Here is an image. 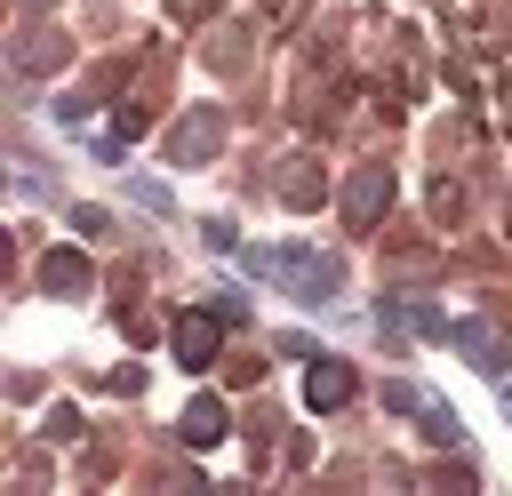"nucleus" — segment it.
<instances>
[{"instance_id":"nucleus-5","label":"nucleus","mask_w":512,"mask_h":496,"mask_svg":"<svg viewBox=\"0 0 512 496\" xmlns=\"http://www.w3.org/2000/svg\"><path fill=\"white\" fill-rule=\"evenodd\" d=\"M304 400H312V408H344V400H352V368H344V360H312Z\"/></svg>"},{"instance_id":"nucleus-7","label":"nucleus","mask_w":512,"mask_h":496,"mask_svg":"<svg viewBox=\"0 0 512 496\" xmlns=\"http://www.w3.org/2000/svg\"><path fill=\"white\" fill-rule=\"evenodd\" d=\"M40 280H48V288H56V296H80V288H88V280H96V272H88V256H72V248H56V256H48V264H40Z\"/></svg>"},{"instance_id":"nucleus-8","label":"nucleus","mask_w":512,"mask_h":496,"mask_svg":"<svg viewBox=\"0 0 512 496\" xmlns=\"http://www.w3.org/2000/svg\"><path fill=\"white\" fill-rule=\"evenodd\" d=\"M416 416H424V432H432V440H440V448H456V440H464V424H456V408H440V400H432V392H424V400H416Z\"/></svg>"},{"instance_id":"nucleus-1","label":"nucleus","mask_w":512,"mask_h":496,"mask_svg":"<svg viewBox=\"0 0 512 496\" xmlns=\"http://www.w3.org/2000/svg\"><path fill=\"white\" fill-rule=\"evenodd\" d=\"M248 264L272 272V280H288L296 296H328L336 288V264L328 256H304V248H248Z\"/></svg>"},{"instance_id":"nucleus-3","label":"nucleus","mask_w":512,"mask_h":496,"mask_svg":"<svg viewBox=\"0 0 512 496\" xmlns=\"http://www.w3.org/2000/svg\"><path fill=\"white\" fill-rule=\"evenodd\" d=\"M384 200H392V168H360V176L344 184V224L368 232V224L384 216Z\"/></svg>"},{"instance_id":"nucleus-6","label":"nucleus","mask_w":512,"mask_h":496,"mask_svg":"<svg viewBox=\"0 0 512 496\" xmlns=\"http://www.w3.org/2000/svg\"><path fill=\"white\" fill-rule=\"evenodd\" d=\"M176 432H184L192 448H216V440H224V400H216V392H200V400L184 408V424H176Z\"/></svg>"},{"instance_id":"nucleus-2","label":"nucleus","mask_w":512,"mask_h":496,"mask_svg":"<svg viewBox=\"0 0 512 496\" xmlns=\"http://www.w3.org/2000/svg\"><path fill=\"white\" fill-rule=\"evenodd\" d=\"M168 344H176L184 368H208V360L224 352V312H184V320L168 328Z\"/></svg>"},{"instance_id":"nucleus-4","label":"nucleus","mask_w":512,"mask_h":496,"mask_svg":"<svg viewBox=\"0 0 512 496\" xmlns=\"http://www.w3.org/2000/svg\"><path fill=\"white\" fill-rule=\"evenodd\" d=\"M456 352H464L472 368H488V376H504V336H496L488 320H456Z\"/></svg>"}]
</instances>
